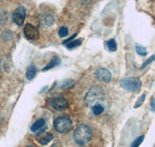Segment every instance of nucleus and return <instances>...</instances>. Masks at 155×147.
I'll return each instance as SVG.
<instances>
[{
    "label": "nucleus",
    "mask_w": 155,
    "mask_h": 147,
    "mask_svg": "<svg viewBox=\"0 0 155 147\" xmlns=\"http://www.w3.org/2000/svg\"><path fill=\"white\" fill-rule=\"evenodd\" d=\"M105 92L100 86L94 85L90 88L85 97V102L88 106H94L104 101Z\"/></svg>",
    "instance_id": "f257e3e1"
},
{
    "label": "nucleus",
    "mask_w": 155,
    "mask_h": 147,
    "mask_svg": "<svg viewBox=\"0 0 155 147\" xmlns=\"http://www.w3.org/2000/svg\"><path fill=\"white\" fill-rule=\"evenodd\" d=\"M92 137V130L88 125L82 124L78 126L73 135L74 142L78 145H85L89 142Z\"/></svg>",
    "instance_id": "f03ea898"
},
{
    "label": "nucleus",
    "mask_w": 155,
    "mask_h": 147,
    "mask_svg": "<svg viewBox=\"0 0 155 147\" xmlns=\"http://www.w3.org/2000/svg\"><path fill=\"white\" fill-rule=\"evenodd\" d=\"M54 126L58 132L67 133L71 130L73 127V123L71 119L68 117L61 116L58 117L54 122Z\"/></svg>",
    "instance_id": "7ed1b4c3"
},
{
    "label": "nucleus",
    "mask_w": 155,
    "mask_h": 147,
    "mask_svg": "<svg viewBox=\"0 0 155 147\" xmlns=\"http://www.w3.org/2000/svg\"><path fill=\"white\" fill-rule=\"evenodd\" d=\"M120 85L127 91L130 92H137L140 89L141 81L136 77H128L121 80Z\"/></svg>",
    "instance_id": "20e7f679"
},
{
    "label": "nucleus",
    "mask_w": 155,
    "mask_h": 147,
    "mask_svg": "<svg viewBox=\"0 0 155 147\" xmlns=\"http://www.w3.org/2000/svg\"><path fill=\"white\" fill-rule=\"evenodd\" d=\"M26 15H27L26 8L21 5V6H19L17 9H15L14 12H12V19L16 25L21 26L25 21Z\"/></svg>",
    "instance_id": "39448f33"
},
{
    "label": "nucleus",
    "mask_w": 155,
    "mask_h": 147,
    "mask_svg": "<svg viewBox=\"0 0 155 147\" xmlns=\"http://www.w3.org/2000/svg\"><path fill=\"white\" fill-rule=\"evenodd\" d=\"M23 33H24V36L26 37V38L30 40V41L37 40L39 37V30H37V27H35L30 23H27L24 26Z\"/></svg>",
    "instance_id": "423d86ee"
},
{
    "label": "nucleus",
    "mask_w": 155,
    "mask_h": 147,
    "mask_svg": "<svg viewBox=\"0 0 155 147\" xmlns=\"http://www.w3.org/2000/svg\"><path fill=\"white\" fill-rule=\"evenodd\" d=\"M95 77L98 81L107 83L111 80L112 75L108 69L105 67H99L95 71Z\"/></svg>",
    "instance_id": "0eeeda50"
},
{
    "label": "nucleus",
    "mask_w": 155,
    "mask_h": 147,
    "mask_svg": "<svg viewBox=\"0 0 155 147\" xmlns=\"http://www.w3.org/2000/svg\"><path fill=\"white\" fill-rule=\"evenodd\" d=\"M50 105L54 109L57 111L64 110L68 108V102L63 97H58L50 101Z\"/></svg>",
    "instance_id": "6e6552de"
},
{
    "label": "nucleus",
    "mask_w": 155,
    "mask_h": 147,
    "mask_svg": "<svg viewBox=\"0 0 155 147\" xmlns=\"http://www.w3.org/2000/svg\"><path fill=\"white\" fill-rule=\"evenodd\" d=\"M54 139V136L51 134V133H46V134H42L40 137L37 138L38 142H40V144L44 145H47L48 143H49L51 140Z\"/></svg>",
    "instance_id": "1a4fd4ad"
},
{
    "label": "nucleus",
    "mask_w": 155,
    "mask_h": 147,
    "mask_svg": "<svg viewBox=\"0 0 155 147\" xmlns=\"http://www.w3.org/2000/svg\"><path fill=\"white\" fill-rule=\"evenodd\" d=\"M61 64V59L58 57H53L52 59L51 60V61H50V63L48 64V65H47L45 67H44V69H43V70L44 71H45V70H50V69L53 68V67H54L58 66V64Z\"/></svg>",
    "instance_id": "9d476101"
},
{
    "label": "nucleus",
    "mask_w": 155,
    "mask_h": 147,
    "mask_svg": "<svg viewBox=\"0 0 155 147\" xmlns=\"http://www.w3.org/2000/svg\"><path fill=\"white\" fill-rule=\"evenodd\" d=\"M45 122H45V119H38V120H37V122H35V123H34V125L31 126V131L35 132L40 130L41 129H42L43 127H44V125H45Z\"/></svg>",
    "instance_id": "9b49d317"
},
{
    "label": "nucleus",
    "mask_w": 155,
    "mask_h": 147,
    "mask_svg": "<svg viewBox=\"0 0 155 147\" xmlns=\"http://www.w3.org/2000/svg\"><path fill=\"white\" fill-rule=\"evenodd\" d=\"M36 72H37V70H36V67L34 65H30L27 70V73H26V76H27V78L28 80H32L34 78L36 75Z\"/></svg>",
    "instance_id": "f8f14e48"
},
{
    "label": "nucleus",
    "mask_w": 155,
    "mask_h": 147,
    "mask_svg": "<svg viewBox=\"0 0 155 147\" xmlns=\"http://www.w3.org/2000/svg\"><path fill=\"white\" fill-rule=\"evenodd\" d=\"M74 84V80H71V79H68L65 81H63L60 84V88L61 89H68V88H72Z\"/></svg>",
    "instance_id": "ddd939ff"
},
{
    "label": "nucleus",
    "mask_w": 155,
    "mask_h": 147,
    "mask_svg": "<svg viewBox=\"0 0 155 147\" xmlns=\"http://www.w3.org/2000/svg\"><path fill=\"white\" fill-rule=\"evenodd\" d=\"M92 112L95 116H99L104 112V108L101 104H98V105H95L94 106H92Z\"/></svg>",
    "instance_id": "4468645a"
},
{
    "label": "nucleus",
    "mask_w": 155,
    "mask_h": 147,
    "mask_svg": "<svg viewBox=\"0 0 155 147\" xmlns=\"http://www.w3.org/2000/svg\"><path fill=\"white\" fill-rule=\"evenodd\" d=\"M54 22V18L52 16H46L43 19V25H44L45 27H49L51 25L53 24Z\"/></svg>",
    "instance_id": "2eb2a0df"
},
{
    "label": "nucleus",
    "mask_w": 155,
    "mask_h": 147,
    "mask_svg": "<svg viewBox=\"0 0 155 147\" xmlns=\"http://www.w3.org/2000/svg\"><path fill=\"white\" fill-rule=\"evenodd\" d=\"M81 44V40H74V41H71L70 43L66 44V47L68 49H73V48H75L78 46H80Z\"/></svg>",
    "instance_id": "dca6fc26"
},
{
    "label": "nucleus",
    "mask_w": 155,
    "mask_h": 147,
    "mask_svg": "<svg viewBox=\"0 0 155 147\" xmlns=\"http://www.w3.org/2000/svg\"><path fill=\"white\" fill-rule=\"evenodd\" d=\"M136 51L140 56H146L147 54V51L146 48L142 47V46L138 45V44H136Z\"/></svg>",
    "instance_id": "f3484780"
},
{
    "label": "nucleus",
    "mask_w": 155,
    "mask_h": 147,
    "mask_svg": "<svg viewBox=\"0 0 155 147\" xmlns=\"http://www.w3.org/2000/svg\"><path fill=\"white\" fill-rule=\"evenodd\" d=\"M107 47L110 51H116L117 49V45H116V41L114 39H111L107 42Z\"/></svg>",
    "instance_id": "a211bd4d"
},
{
    "label": "nucleus",
    "mask_w": 155,
    "mask_h": 147,
    "mask_svg": "<svg viewBox=\"0 0 155 147\" xmlns=\"http://www.w3.org/2000/svg\"><path fill=\"white\" fill-rule=\"evenodd\" d=\"M58 35L60 37H66L68 35V29L65 26H61L59 30H58Z\"/></svg>",
    "instance_id": "6ab92c4d"
},
{
    "label": "nucleus",
    "mask_w": 155,
    "mask_h": 147,
    "mask_svg": "<svg viewBox=\"0 0 155 147\" xmlns=\"http://www.w3.org/2000/svg\"><path fill=\"white\" fill-rule=\"evenodd\" d=\"M143 139H144V136L143 135L140 136H139L138 138H137L134 140L130 147H139V145H140V144L142 143V142L143 141Z\"/></svg>",
    "instance_id": "aec40b11"
},
{
    "label": "nucleus",
    "mask_w": 155,
    "mask_h": 147,
    "mask_svg": "<svg viewBox=\"0 0 155 147\" xmlns=\"http://www.w3.org/2000/svg\"><path fill=\"white\" fill-rule=\"evenodd\" d=\"M145 98H146V95H145V94H143V95H141V96L138 98L137 101L136 102L135 105H134V108L137 109V108H139L140 106H141V105H143V102H144V100H145Z\"/></svg>",
    "instance_id": "412c9836"
},
{
    "label": "nucleus",
    "mask_w": 155,
    "mask_h": 147,
    "mask_svg": "<svg viewBox=\"0 0 155 147\" xmlns=\"http://www.w3.org/2000/svg\"><path fill=\"white\" fill-rule=\"evenodd\" d=\"M153 60H155V54H153V56L150 57L149 58V59H148L143 65H142V67H142V68H143V67H145L146 66H147L149 64H150L152 61H153Z\"/></svg>",
    "instance_id": "4be33fe9"
},
{
    "label": "nucleus",
    "mask_w": 155,
    "mask_h": 147,
    "mask_svg": "<svg viewBox=\"0 0 155 147\" xmlns=\"http://www.w3.org/2000/svg\"><path fill=\"white\" fill-rule=\"evenodd\" d=\"M76 36H77V34L75 33V34L72 35L71 37H69L68 39H67V40H65V41H63V44H68V43H70L71 41H72V40H73V39L75 38Z\"/></svg>",
    "instance_id": "5701e85b"
},
{
    "label": "nucleus",
    "mask_w": 155,
    "mask_h": 147,
    "mask_svg": "<svg viewBox=\"0 0 155 147\" xmlns=\"http://www.w3.org/2000/svg\"><path fill=\"white\" fill-rule=\"evenodd\" d=\"M150 109L152 112H155V98H152L151 102H150Z\"/></svg>",
    "instance_id": "b1692460"
},
{
    "label": "nucleus",
    "mask_w": 155,
    "mask_h": 147,
    "mask_svg": "<svg viewBox=\"0 0 155 147\" xmlns=\"http://www.w3.org/2000/svg\"><path fill=\"white\" fill-rule=\"evenodd\" d=\"M27 147H36V146H34V145H29V146H27Z\"/></svg>",
    "instance_id": "393cba45"
}]
</instances>
